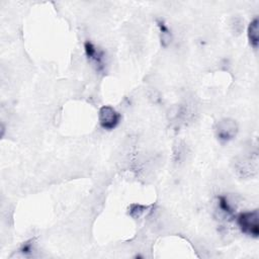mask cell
I'll use <instances>...</instances> for the list:
<instances>
[{
  "instance_id": "obj_1",
  "label": "cell",
  "mask_w": 259,
  "mask_h": 259,
  "mask_svg": "<svg viewBox=\"0 0 259 259\" xmlns=\"http://www.w3.org/2000/svg\"><path fill=\"white\" fill-rule=\"evenodd\" d=\"M237 224L241 232L252 238H258L259 236V215L258 210L243 211L237 217Z\"/></svg>"
},
{
  "instance_id": "obj_2",
  "label": "cell",
  "mask_w": 259,
  "mask_h": 259,
  "mask_svg": "<svg viewBox=\"0 0 259 259\" xmlns=\"http://www.w3.org/2000/svg\"><path fill=\"white\" fill-rule=\"evenodd\" d=\"M214 133L219 141L227 143L232 141L238 134V124L235 119L225 117L217 121L214 125Z\"/></svg>"
},
{
  "instance_id": "obj_3",
  "label": "cell",
  "mask_w": 259,
  "mask_h": 259,
  "mask_svg": "<svg viewBox=\"0 0 259 259\" xmlns=\"http://www.w3.org/2000/svg\"><path fill=\"white\" fill-rule=\"evenodd\" d=\"M120 113L110 105H103L98 111V121L103 130H114L120 122Z\"/></svg>"
},
{
  "instance_id": "obj_4",
  "label": "cell",
  "mask_w": 259,
  "mask_h": 259,
  "mask_svg": "<svg viewBox=\"0 0 259 259\" xmlns=\"http://www.w3.org/2000/svg\"><path fill=\"white\" fill-rule=\"evenodd\" d=\"M84 52L87 59L94 64L97 71L101 72L105 68V53L97 48L94 44L89 40L84 42Z\"/></svg>"
},
{
  "instance_id": "obj_5",
  "label": "cell",
  "mask_w": 259,
  "mask_h": 259,
  "mask_svg": "<svg viewBox=\"0 0 259 259\" xmlns=\"http://www.w3.org/2000/svg\"><path fill=\"white\" fill-rule=\"evenodd\" d=\"M247 36L251 47L254 49H257L259 44V21L257 17H255L249 23L247 28Z\"/></svg>"
},
{
  "instance_id": "obj_6",
  "label": "cell",
  "mask_w": 259,
  "mask_h": 259,
  "mask_svg": "<svg viewBox=\"0 0 259 259\" xmlns=\"http://www.w3.org/2000/svg\"><path fill=\"white\" fill-rule=\"evenodd\" d=\"M157 26L159 28V31H160V39H161V45L163 47H167L171 40H172V33H171V30L169 29V27L167 26V24L161 20V19H158L157 20Z\"/></svg>"
},
{
  "instance_id": "obj_7",
  "label": "cell",
  "mask_w": 259,
  "mask_h": 259,
  "mask_svg": "<svg viewBox=\"0 0 259 259\" xmlns=\"http://www.w3.org/2000/svg\"><path fill=\"white\" fill-rule=\"evenodd\" d=\"M218 205L219 208L227 215L232 217L234 214V208L231 205V203L229 202L228 198L225 195H220L218 196Z\"/></svg>"
},
{
  "instance_id": "obj_8",
  "label": "cell",
  "mask_w": 259,
  "mask_h": 259,
  "mask_svg": "<svg viewBox=\"0 0 259 259\" xmlns=\"http://www.w3.org/2000/svg\"><path fill=\"white\" fill-rule=\"evenodd\" d=\"M20 253H22L23 255H28L33 251V241L29 240L25 243L22 244V246L20 247Z\"/></svg>"
}]
</instances>
